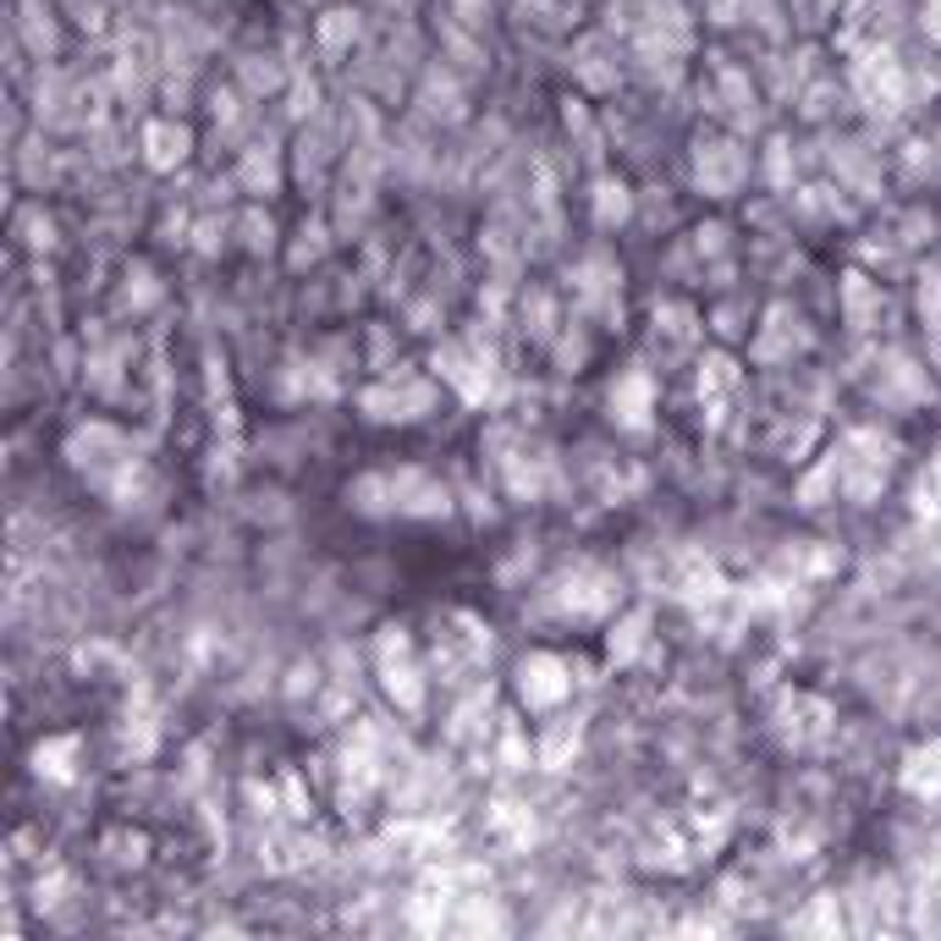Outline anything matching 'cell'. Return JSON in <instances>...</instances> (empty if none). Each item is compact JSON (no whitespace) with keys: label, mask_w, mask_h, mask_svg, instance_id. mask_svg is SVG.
<instances>
[{"label":"cell","mask_w":941,"mask_h":941,"mask_svg":"<svg viewBox=\"0 0 941 941\" xmlns=\"http://www.w3.org/2000/svg\"><path fill=\"white\" fill-rule=\"evenodd\" d=\"M150 144H155V150H150L155 165H171V160L187 155V133H176V139H171V133H150Z\"/></svg>","instance_id":"cell-1"}]
</instances>
